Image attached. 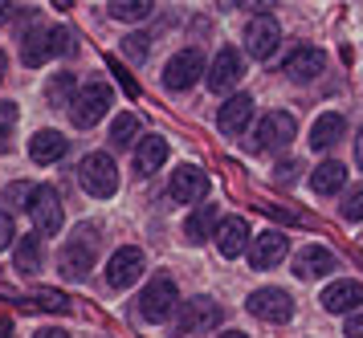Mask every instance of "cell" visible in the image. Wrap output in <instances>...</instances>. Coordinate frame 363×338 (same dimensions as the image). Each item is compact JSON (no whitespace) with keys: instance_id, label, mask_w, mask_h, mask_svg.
Returning <instances> with one entry per match:
<instances>
[{"instance_id":"obj_1","label":"cell","mask_w":363,"mask_h":338,"mask_svg":"<svg viewBox=\"0 0 363 338\" xmlns=\"http://www.w3.org/2000/svg\"><path fill=\"white\" fill-rule=\"evenodd\" d=\"M74 33L62 29V25H53V29H45V25H33V29L25 33V41H21V62L29 65V69H37V65H45L50 57H62V53H74Z\"/></svg>"},{"instance_id":"obj_2","label":"cell","mask_w":363,"mask_h":338,"mask_svg":"<svg viewBox=\"0 0 363 338\" xmlns=\"http://www.w3.org/2000/svg\"><path fill=\"white\" fill-rule=\"evenodd\" d=\"M111 102H115V90H111L106 81H90L82 90H74V102H69L74 127H94V123H102Z\"/></svg>"},{"instance_id":"obj_3","label":"cell","mask_w":363,"mask_h":338,"mask_svg":"<svg viewBox=\"0 0 363 338\" xmlns=\"http://www.w3.org/2000/svg\"><path fill=\"white\" fill-rule=\"evenodd\" d=\"M176 306H180V290H176V281H172L167 274L151 277L147 290L139 293V318H147V322H164V318H172Z\"/></svg>"},{"instance_id":"obj_4","label":"cell","mask_w":363,"mask_h":338,"mask_svg":"<svg viewBox=\"0 0 363 338\" xmlns=\"http://www.w3.org/2000/svg\"><path fill=\"white\" fill-rule=\"evenodd\" d=\"M78 179H82V188L94 196V200H111V196L118 192V167L106 151L86 155L82 167H78Z\"/></svg>"},{"instance_id":"obj_5","label":"cell","mask_w":363,"mask_h":338,"mask_svg":"<svg viewBox=\"0 0 363 338\" xmlns=\"http://www.w3.org/2000/svg\"><path fill=\"white\" fill-rule=\"evenodd\" d=\"M29 216H33V228L37 237L45 241V237H57L62 225H66V212H62V196L53 192L50 184H33V196H29Z\"/></svg>"},{"instance_id":"obj_6","label":"cell","mask_w":363,"mask_h":338,"mask_svg":"<svg viewBox=\"0 0 363 338\" xmlns=\"http://www.w3.org/2000/svg\"><path fill=\"white\" fill-rule=\"evenodd\" d=\"M220 322V306H216L213 298H192V302H180L176 314H172V326H176V334L188 338V334H204V330H213Z\"/></svg>"},{"instance_id":"obj_7","label":"cell","mask_w":363,"mask_h":338,"mask_svg":"<svg viewBox=\"0 0 363 338\" xmlns=\"http://www.w3.org/2000/svg\"><path fill=\"white\" fill-rule=\"evenodd\" d=\"M94 249H99V241H94V228L86 225L74 241L57 253V269L66 277H74V281H82V277H90V269H94Z\"/></svg>"},{"instance_id":"obj_8","label":"cell","mask_w":363,"mask_h":338,"mask_svg":"<svg viewBox=\"0 0 363 338\" xmlns=\"http://www.w3.org/2000/svg\"><path fill=\"white\" fill-rule=\"evenodd\" d=\"M294 139H298V123H294V114H286V111H269L257 123V130H253V147L257 151H281Z\"/></svg>"},{"instance_id":"obj_9","label":"cell","mask_w":363,"mask_h":338,"mask_svg":"<svg viewBox=\"0 0 363 338\" xmlns=\"http://www.w3.org/2000/svg\"><path fill=\"white\" fill-rule=\"evenodd\" d=\"M278 45H281V25L269 13H257L245 29V53L257 57V62H269L278 53Z\"/></svg>"},{"instance_id":"obj_10","label":"cell","mask_w":363,"mask_h":338,"mask_svg":"<svg viewBox=\"0 0 363 338\" xmlns=\"http://www.w3.org/2000/svg\"><path fill=\"white\" fill-rule=\"evenodd\" d=\"M241 78H245V53H237L233 45H225L213 57V65H208V90L213 94H229V90H237Z\"/></svg>"},{"instance_id":"obj_11","label":"cell","mask_w":363,"mask_h":338,"mask_svg":"<svg viewBox=\"0 0 363 338\" xmlns=\"http://www.w3.org/2000/svg\"><path fill=\"white\" fill-rule=\"evenodd\" d=\"M200 74H204V53L200 49H180L164 65V86L167 90H188V86L200 81Z\"/></svg>"},{"instance_id":"obj_12","label":"cell","mask_w":363,"mask_h":338,"mask_svg":"<svg viewBox=\"0 0 363 338\" xmlns=\"http://www.w3.org/2000/svg\"><path fill=\"white\" fill-rule=\"evenodd\" d=\"M249 314L262 318V322H290V318H294V298L286 290H278V286L253 290L249 293Z\"/></svg>"},{"instance_id":"obj_13","label":"cell","mask_w":363,"mask_h":338,"mask_svg":"<svg viewBox=\"0 0 363 338\" xmlns=\"http://www.w3.org/2000/svg\"><path fill=\"white\" fill-rule=\"evenodd\" d=\"M143 269H147V257H143L135 244H127V249L111 253V261H106V286H111V290H131Z\"/></svg>"},{"instance_id":"obj_14","label":"cell","mask_w":363,"mask_h":338,"mask_svg":"<svg viewBox=\"0 0 363 338\" xmlns=\"http://www.w3.org/2000/svg\"><path fill=\"white\" fill-rule=\"evenodd\" d=\"M286 253H290V241H286V232H278V228H269V232L249 241V265L253 269H274V265L286 261Z\"/></svg>"},{"instance_id":"obj_15","label":"cell","mask_w":363,"mask_h":338,"mask_svg":"<svg viewBox=\"0 0 363 338\" xmlns=\"http://www.w3.org/2000/svg\"><path fill=\"white\" fill-rule=\"evenodd\" d=\"M216 249H220V257L237 261L241 253H249V241H253V232H249V220H241V216H229V220H220L213 232Z\"/></svg>"},{"instance_id":"obj_16","label":"cell","mask_w":363,"mask_h":338,"mask_svg":"<svg viewBox=\"0 0 363 338\" xmlns=\"http://www.w3.org/2000/svg\"><path fill=\"white\" fill-rule=\"evenodd\" d=\"M167 192H172L176 204H196V200H204V192H208V179H204L200 167L184 163V167L172 171V188H167Z\"/></svg>"},{"instance_id":"obj_17","label":"cell","mask_w":363,"mask_h":338,"mask_svg":"<svg viewBox=\"0 0 363 338\" xmlns=\"http://www.w3.org/2000/svg\"><path fill=\"white\" fill-rule=\"evenodd\" d=\"M335 269V253L323 249V244H302L294 257V277L302 281H314V277H327Z\"/></svg>"},{"instance_id":"obj_18","label":"cell","mask_w":363,"mask_h":338,"mask_svg":"<svg viewBox=\"0 0 363 338\" xmlns=\"http://www.w3.org/2000/svg\"><path fill=\"white\" fill-rule=\"evenodd\" d=\"M327 69V53L318 45H298L290 57H286V74L294 81H311V78H318Z\"/></svg>"},{"instance_id":"obj_19","label":"cell","mask_w":363,"mask_h":338,"mask_svg":"<svg viewBox=\"0 0 363 338\" xmlns=\"http://www.w3.org/2000/svg\"><path fill=\"white\" fill-rule=\"evenodd\" d=\"M249 118H253V98L233 94V98H225V106L216 111V127L225 130V135H241V130L249 127Z\"/></svg>"},{"instance_id":"obj_20","label":"cell","mask_w":363,"mask_h":338,"mask_svg":"<svg viewBox=\"0 0 363 338\" xmlns=\"http://www.w3.org/2000/svg\"><path fill=\"white\" fill-rule=\"evenodd\" d=\"M359 302H363L359 281H330L323 290V310L327 314H351V310H359Z\"/></svg>"},{"instance_id":"obj_21","label":"cell","mask_w":363,"mask_h":338,"mask_svg":"<svg viewBox=\"0 0 363 338\" xmlns=\"http://www.w3.org/2000/svg\"><path fill=\"white\" fill-rule=\"evenodd\" d=\"M69 151V139L62 130H37L29 139V159L33 163H57Z\"/></svg>"},{"instance_id":"obj_22","label":"cell","mask_w":363,"mask_h":338,"mask_svg":"<svg viewBox=\"0 0 363 338\" xmlns=\"http://www.w3.org/2000/svg\"><path fill=\"white\" fill-rule=\"evenodd\" d=\"M164 163H167V139H160V135L139 139V147H135V171L139 176H155Z\"/></svg>"},{"instance_id":"obj_23","label":"cell","mask_w":363,"mask_h":338,"mask_svg":"<svg viewBox=\"0 0 363 338\" xmlns=\"http://www.w3.org/2000/svg\"><path fill=\"white\" fill-rule=\"evenodd\" d=\"M343 130H347L343 114H335V111L318 114V118H314V127H311V147H314V151H327V147H335L339 139H343Z\"/></svg>"},{"instance_id":"obj_24","label":"cell","mask_w":363,"mask_h":338,"mask_svg":"<svg viewBox=\"0 0 363 338\" xmlns=\"http://www.w3.org/2000/svg\"><path fill=\"white\" fill-rule=\"evenodd\" d=\"M343 184H347V167H343L339 159H323V163L311 171V188H314L318 196H335Z\"/></svg>"},{"instance_id":"obj_25","label":"cell","mask_w":363,"mask_h":338,"mask_svg":"<svg viewBox=\"0 0 363 338\" xmlns=\"http://www.w3.org/2000/svg\"><path fill=\"white\" fill-rule=\"evenodd\" d=\"M213 232H216V208H213V204H204V208H196L192 216H188V220H184V237H188L192 244L208 241Z\"/></svg>"},{"instance_id":"obj_26","label":"cell","mask_w":363,"mask_h":338,"mask_svg":"<svg viewBox=\"0 0 363 338\" xmlns=\"http://www.w3.org/2000/svg\"><path fill=\"white\" fill-rule=\"evenodd\" d=\"M41 261H45V241L41 237H21L17 241V269L21 274H41Z\"/></svg>"},{"instance_id":"obj_27","label":"cell","mask_w":363,"mask_h":338,"mask_svg":"<svg viewBox=\"0 0 363 338\" xmlns=\"http://www.w3.org/2000/svg\"><path fill=\"white\" fill-rule=\"evenodd\" d=\"M45 98H50L53 111H69V102H74V74H53L50 86H45Z\"/></svg>"},{"instance_id":"obj_28","label":"cell","mask_w":363,"mask_h":338,"mask_svg":"<svg viewBox=\"0 0 363 338\" xmlns=\"http://www.w3.org/2000/svg\"><path fill=\"white\" fill-rule=\"evenodd\" d=\"M106 13L115 16V21H147L155 13V4L151 0H111Z\"/></svg>"},{"instance_id":"obj_29","label":"cell","mask_w":363,"mask_h":338,"mask_svg":"<svg viewBox=\"0 0 363 338\" xmlns=\"http://www.w3.org/2000/svg\"><path fill=\"white\" fill-rule=\"evenodd\" d=\"M135 139H139V118H135V114H118L115 123H111V143L131 147Z\"/></svg>"},{"instance_id":"obj_30","label":"cell","mask_w":363,"mask_h":338,"mask_svg":"<svg viewBox=\"0 0 363 338\" xmlns=\"http://www.w3.org/2000/svg\"><path fill=\"white\" fill-rule=\"evenodd\" d=\"M29 196H33V184H9L4 188V204L9 208H29Z\"/></svg>"},{"instance_id":"obj_31","label":"cell","mask_w":363,"mask_h":338,"mask_svg":"<svg viewBox=\"0 0 363 338\" xmlns=\"http://www.w3.org/2000/svg\"><path fill=\"white\" fill-rule=\"evenodd\" d=\"M147 49H151L147 33H131V37H123V53H127V57H139V62H143V57H147Z\"/></svg>"},{"instance_id":"obj_32","label":"cell","mask_w":363,"mask_h":338,"mask_svg":"<svg viewBox=\"0 0 363 338\" xmlns=\"http://www.w3.org/2000/svg\"><path fill=\"white\" fill-rule=\"evenodd\" d=\"M37 306H41V310H53V314H69L66 293H57V290H41V293H37Z\"/></svg>"},{"instance_id":"obj_33","label":"cell","mask_w":363,"mask_h":338,"mask_svg":"<svg viewBox=\"0 0 363 338\" xmlns=\"http://www.w3.org/2000/svg\"><path fill=\"white\" fill-rule=\"evenodd\" d=\"M343 216H347V220H363V184L343 200Z\"/></svg>"},{"instance_id":"obj_34","label":"cell","mask_w":363,"mask_h":338,"mask_svg":"<svg viewBox=\"0 0 363 338\" xmlns=\"http://www.w3.org/2000/svg\"><path fill=\"white\" fill-rule=\"evenodd\" d=\"M17 118H21L17 102H0V135H9V130L17 127Z\"/></svg>"},{"instance_id":"obj_35","label":"cell","mask_w":363,"mask_h":338,"mask_svg":"<svg viewBox=\"0 0 363 338\" xmlns=\"http://www.w3.org/2000/svg\"><path fill=\"white\" fill-rule=\"evenodd\" d=\"M17 237V228H13V212H0V249H9Z\"/></svg>"},{"instance_id":"obj_36","label":"cell","mask_w":363,"mask_h":338,"mask_svg":"<svg viewBox=\"0 0 363 338\" xmlns=\"http://www.w3.org/2000/svg\"><path fill=\"white\" fill-rule=\"evenodd\" d=\"M111 74H115V78L123 81V90H127V94H131V98H139V86H135V81H131V74H127V69H123L118 62H111Z\"/></svg>"},{"instance_id":"obj_37","label":"cell","mask_w":363,"mask_h":338,"mask_svg":"<svg viewBox=\"0 0 363 338\" xmlns=\"http://www.w3.org/2000/svg\"><path fill=\"white\" fill-rule=\"evenodd\" d=\"M343 334L347 338H363V314H351V322H347Z\"/></svg>"},{"instance_id":"obj_38","label":"cell","mask_w":363,"mask_h":338,"mask_svg":"<svg viewBox=\"0 0 363 338\" xmlns=\"http://www.w3.org/2000/svg\"><path fill=\"white\" fill-rule=\"evenodd\" d=\"M294 171H298L294 163H281V167H278V184H290V176H294Z\"/></svg>"},{"instance_id":"obj_39","label":"cell","mask_w":363,"mask_h":338,"mask_svg":"<svg viewBox=\"0 0 363 338\" xmlns=\"http://www.w3.org/2000/svg\"><path fill=\"white\" fill-rule=\"evenodd\" d=\"M0 338H13V318H0Z\"/></svg>"},{"instance_id":"obj_40","label":"cell","mask_w":363,"mask_h":338,"mask_svg":"<svg viewBox=\"0 0 363 338\" xmlns=\"http://www.w3.org/2000/svg\"><path fill=\"white\" fill-rule=\"evenodd\" d=\"M33 338H69V334H66V330H37Z\"/></svg>"},{"instance_id":"obj_41","label":"cell","mask_w":363,"mask_h":338,"mask_svg":"<svg viewBox=\"0 0 363 338\" xmlns=\"http://www.w3.org/2000/svg\"><path fill=\"white\" fill-rule=\"evenodd\" d=\"M355 163L363 167V130H359V139H355Z\"/></svg>"},{"instance_id":"obj_42","label":"cell","mask_w":363,"mask_h":338,"mask_svg":"<svg viewBox=\"0 0 363 338\" xmlns=\"http://www.w3.org/2000/svg\"><path fill=\"white\" fill-rule=\"evenodd\" d=\"M9 16H13V4H4V0H0V25H4Z\"/></svg>"},{"instance_id":"obj_43","label":"cell","mask_w":363,"mask_h":338,"mask_svg":"<svg viewBox=\"0 0 363 338\" xmlns=\"http://www.w3.org/2000/svg\"><path fill=\"white\" fill-rule=\"evenodd\" d=\"M4 74H9V57H4V49H0V81H4Z\"/></svg>"},{"instance_id":"obj_44","label":"cell","mask_w":363,"mask_h":338,"mask_svg":"<svg viewBox=\"0 0 363 338\" xmlns=\"http://www.w3.org/2000/svg\"><path fill=\"white\" fill-rule=\"evenodd\" d=\"M220 338H249V334H241V330H229V334H220Z\"/></svg>"},{"instance_id":"obj_45","label":"cell","mask_w":363,"mask_h":338,"mask_svg":"<svg viewBox=\"0 0 363 338\" xmlns=\"http://www.w3.org/2000/svg\"><path fill=\"white\" fill-rule=\"evenodd\" d=\"M4 147H9V135H0V151H4Z\"/></svg>"}]
</instances>
